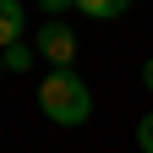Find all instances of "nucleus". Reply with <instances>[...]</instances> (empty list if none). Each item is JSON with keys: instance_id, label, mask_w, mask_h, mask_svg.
Returning <instances> with one entry per match:
<instances>
[{"instance_id": "f03ea898", "label": "nucleus", "mask_w": 153, "mask_h": 153, "mask_svg": "<svg viewBox=\"0 0 153 153\" xmlns=\"http://www.w3.org/2000/svg\"><path fill=\"white\" fill-rule=\"evenodd\" d=\"M38 55H44L49 66H71V60H76V33L60 22V16L38 27Z\"/></svg>"}, {"instance_id": "39448f33", "label": "nucleus", "mask_w": 153, "mask_h": 153, "mask_svg": "<svg viewBox=\"0 0 153 153\" xmlns=\"http://www.w3.org/2000/svg\"><path fill=\"white\" fill-rule=\"evenodd\" d=\"M27 66H33V49H27V44H11V49H6V71H16V76H22Z\"/></svg>"}, {"instance_id": "6e6552de", "label": "nucleus", "mask_w": 153, "mask_h": 153, "mask_svg": "<svg viewBox=\"0 0 153 153\" xmlns=\"http://www.w3.org/2000/svg\"><path fill=\"white\" fill-rule=\"evenodd\" d=\"M142 88H148V93H153V60H148V66H142Z\"/></svg>"}, {"instance_id": "0eeeda50", "label": "nucleus", "mask_w": 153, "mask_h": 153, "mask_svg": "<svg viewBox=\"0 0 153 153\" xmlns=\"http://www.w3.org/2000/svg\"><path fill=\"white\" fill-rule=\"evenodd\" d=\"M38 6H44V11H49V16H60V11H66V6H76V0H38Z\"/></svg>"}, {"instance_id": "423d86ee", "label": "nucleus", "mask_w": 153, "mask_h": 153, "mask_svg": "<svg viewBox=\"0 0 153 153\" xmlns=\"http://www.w3.org/2000/svg\"><path fill=\"white\" fill-rule=\"evenodd\" d=\"M137 148H142V153H153V109L137 120Z\"/></svg>"}, {"instance_id": "f257e3e1", "label": "nucleus", "mask_w": 153, "mask_h": 153, "mask_svg": "<svg viewBox=\"0 0 153 153\" xmlns=\"http://www.w3.org/2000/svg\"><path fill=\"white\" fill-rule=\"evenodd\" d=\"M38 109H44L55 126H82L93 115V93H88V82L71 66H55L44 82H38Z\"/></svg>"}, {"instance_id": "1a4fd4ad", "label": "nucleus", "mask_w": 153, "mask_h": 153, "mask_svg": "<svg viewBox=\"0 0 153 153\" xmlns=\"http://www.w3.org/2000/svg\"><path fill=\"white\" fill-rule=\"evenodd\" d=\"M0 76H6V49H0Z\"/></svg>"}, {"instance_id": "7ed1b4c3", "label": "nucleus", "mask_w": 153, "mask_h": 153, "mask_svg": "<svg viewBox=\"0 0 153 153\" xmlns=\"http://www.w3.org/2000/svg\"><path fill=\"white\" fill-rule=\"evenodd\" d=\"M22 44V6L16 0H0V49Z\"/></svg>"}, {"instance_id": "20e7f679", "label": "nucleus", "mask_w": 153, "mask_h": 153, "mask_svg": "<svg viewBox=\"0 0 153 153\" xmlns=\"http://www.w3.org/2000/svg\"><path fill=\"white\" fill-rule=\"evenodd\" d=\"M131 6V0H76V11L82 16H99V22H109V16H120Z\"/></svg>"}]
</instances>
